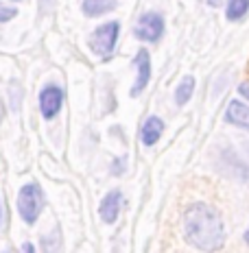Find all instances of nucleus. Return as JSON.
<instances>
[{
    "label": "nucleus",
    "instance_id": "obj_1",
    "mask_svg": "<svg viewBox=\"0 0 249 253\" xmlns=\"http://www.w3.org/2000/svg\"><path fill=\"white\" fill-rule=\"evenodd\" d=\"M184 238L188 245L197 247L203 253H214L223 247L225 240V227L219 212L212 205L205 203H193L184 212Z\"/></svg>",
    "mask_w": 249,
    "mask_h": 253
},
{
    "label": "nucleus",
    "instance_id": "obj_2",
    "mask_svg": "<svg viewBox=\"0 0 249 253\" xmlns=\"http://www.w3.org/2000/svg\"><path fill=\"white\" fill-rule=\"evenodd\" d=\"M44 210V192L38 183H26L18 192V212L26 225H33Z\"/></svg>",
    "mask_w": 249,
    "mask_h": 253
},
{
    "label": "nucleus",
    "instance_id": "obj_3",
    "mask_svg": "<svg viewBox=\"0 0 249 253\" xmlns=\"http://www.w3.org/2000/svg\"><path fill=\"white\" fill-rule=\"evenodd\" d=\"M118 33H120V22H105L103 26H99L97 31L90 38V46L103 59H109L116 50V42H118Z\"/></svg>",
    "mask_w": 249,
    "mask_h": 253
},
{
    "label": "nucleus",
    "instance_id": "obj_4",
    "mask_svg": "<svg viewBox=\"0 0 249 253\" xmlns=\"http://www.w3.org/2000/svg\"><path fill=\"white\" fill-rule=\"evenodd\" d=\"M136 38L142 40V42H149V44H153V42H160L162 35H164V18L160 13H145L140 20H138L136 24Z\"/></svg>",
    "mask_w": 249,
    "mask_h": 253
},
{
    "label": "nucleus",
    "instance_id": "obj_5",
    "mask_svg": "<svg viewBox=\"0 0 249 253\" xmlns=\"http://www.w3.org/2000/svg\"><path fill=\"white\" fill-rule=\"evenodd\" d=\"M63 98H66V94H63V89L59 85H52V83L46 85L40 92V112H42V116H44L46 120H52L57 114L61 112Z\"/></svg>",
    "mask_w": 249,
    "mask_h": 253
},
{
    "label": "nucleus",
    "instance_id": "obj_6",
    "mask_svg": "<svg viewBox=\"0 0 249 253\" xmlns=\"http://www.w3.org/2000/svg\"><path fill=\"white\" fill-rule=\"evenodd\" d=\"M134 66L138 70V77H136L134 87L129 89V94L136 98V96H140V94L145 92V87L149 85V79H151V57H149V50H145V48L138 50V55L134 59Z\"/></svg>",
    "mask_w": 249,
    "mask_h": 253
},
{
    "label": "nucleus",
    "instance_id": "obj_7",
    "mask_svg": "<svg viewBox=\"0 0 249 253\" xmlns=\"http://www.w3.org/2000/svg\"><path fill=\"white\" fill-rule=\"evenodd\" d=\"M120 208H123V192L120 190H112V192H107L103 197V201H100V218H103V223H116V218H118L120 214Z\"/></svg>",
    "mask_w": 249,
    "mask_h": 253
},
{
    "label": "nucleus",
    "instance_id": "obj_8",
    "mask_svg": "<svg viewBox=\"0 0 249 253\" xmlns=\"http://www.w3.org/2000/svg\"><path fill=\"white\" fill-rule=\"evenodd\" d=\"M162 133H164V120L157 118V116H149L147 123L142 125L140 140L145 146H153V144H157V140L162 138Z\"/></svg>",
    "mask_w": 249,
    "mask_h": 253
},
{
    "label": "nucleus",
    "instance_id": "obj_9",
    "mask_svg": "<svg viewBox=\"0 0 249 253\" xmlns=\"http://www.w3.org/2000/svg\"><path fill=\"white\" fill-rule=\"evenodd\" d=\"M225 118H227V123L249 129V107L243 101H232L230 105H227Z\"/></svg>",
    "mask_w": 249,
    "mask_h": 253
},
{
    "label": "nucleus",
    "instance_id": "obj_10",
    "mask_svg": "<svg viewBox=\"0 0 249 253\" xmlns=\"http://www.w3.org/2000/svg\"><path fill=\"white\" fill-rule=\"evenodd\" d=\"M83 13L88 18H97V15H103L114 9V0H83L81 4Z\"/></svg>",
    "mask_w": 249,
    "mask_h": 253
},
{
    "label": "nucleus",
    "instance_id": "obj_11",
    "mask_svg": "<svg viewBox=\"0 0 249 253\" xmlns=\"http://www.w3.org/2000/svg\"><path fill=\"white\" fill-rule=\"evenodd\" d=\"M193 92H195V77H184L182 83L175 89V101H177V105H186L193 98Z\"/></svg>",
    "mask_w": 249,
    "mask_h": 253
},
{
    "label": "nucleus",
    "instance_id": "obj_12",
    "mask_svg": "<svg viewBox=\"0 0 249 253\" xmlns=\"http://www.w3.org/2000/svg\"><path fill=\"white\" fill-rule=\"evenodd\" d=\"M247 11H249V0H230L227 2V20L230 22L243 20Z\"/></svg>",
    "mask_w": 249,
    "mask_h": 253
},
{
    "label": "nucleus",
    "instance_id": "obj_13",
    "mask_svg": "<svg viewBox=\"0 0 249 253\" xmlns=\"http://www.w3.org/2000/svg\"><path fill=\"white\" fill-rule=\"evenodd\" d=\"M42 251L44 253H61V231L52 229L49 236L42 238Z\"/></svg>",
    "mask_w": 249,
    "mask_h": 253
},
{
    "label": "nucleus",
    "instance_id": "obj_14",
    "mask_svg": "<svg viewBox=\"0 0 249 253\" xmlns=\"http://www.w3.org/2000/svg\"><path fill=\"white\" fill-rule=\"evenodd\" d=\"M15 13H18V9L7 7V4H0V22H9V20H13Z\"/></svg>",
    "mask_w": 249,
    "mask_h": 253
},
{
    "label": "nucleus",
    "instance_id": "obj_15",
    "mask_svg": "<svg viewBox=\"0 0 249 253\" xmlns=\"http://www.w3.org/2000/svg\"><path fill=\"white\" fill-rule=\"evenodd\" d=\"M20 253H35V247L31 245V242H24L22 249H20Z\"/></svg>",
    "mask_w": 249,
    "mask_h": 253
},
{
    "label": "nucleus",
    "instance_id": "obj_16",
    "mask_svg": "<svg viewBox=\"0 0 249 253\" xmlns=\"http://www.w3.org/2000/svg\"><path fill=\"white\" fill-rule=\"evenodd\" d=\"M238 92H241L245 98H249V83H243V85L238 87Z\"/></svg>",
    "mask_w": 249,
    "mask_h": 253
},
{
    "label": "nucleus",
    "instance_id": "obj_17",
    "mask_svg": "<svg viewBox=\"0 0 249 253\" xmlns=\"http://www.w3.org/2000/svg\"><path fill=\"white\" fill-rule=\"evenodd\" d=\"M4 220V210H2V199H0V225H2Z\"/></svg>",
    "mask_w": 249,
    "mask_h": 253
},
{
    "label": "nucleus",
    "instance_id": "obj_18",
    "mask_svg": "<svg viewBox=\"0 0 249 253\" xmlns=\"http://www.w3.org/2000/svg\"><path fill=\"white\" fill-rule=\"evenodd\" d=\"M208 2H210V7H219L221 0H208Z\"/></svg>",
    "mask_w": 249,
    "mask_h": 253
},
{
    "label": "nucleus",
    "instance_id": "obj_19",
    "mask_svg": "<svg viewBox=\"0 0 249 253\" xmlns=\"http://www.w3.org/2000/svg\"><path fill=\"white\" fill-rule=\"evenodd\" d=\"M245 240H247V245H249V227H247V231H245Z\"/></svg>",
    "mask_w": 249,
    "mask_h": 253
}]
</instances>
